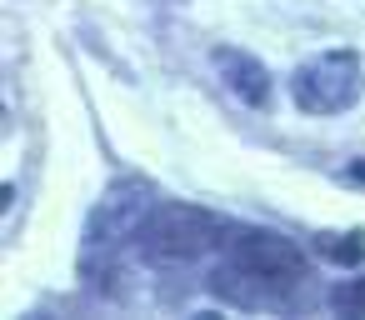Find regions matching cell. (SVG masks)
Wrapping results in <instances>:
<instances>
[{"instance_id": "2", "label": "cell", "mask_w": 365, "mask_h": 320, "mask_svg": "<svg viewBox=\"0 0 365 320\" xmlns=\"http://www.w3.org/2000/svg\"><path fill=\"white\" fill-rule=\"evenodd\" d=\"M215 245H225V220L200 210V205H155L140 230H135V250L145 265L175 270V265H195L200 255H210Z\"/></svg>"}, {"instance_id": "3", "label": "cell", "mask_w": 365, "mask_h": 320, "mask_svg": "<svg viewBox=\"0 0 365 320\" xmlns=\"http://www.w3.org/2000/svg\"><path fill=\"white\" fill-rule=\"evenodd\" d=\"M360 91H365V76L355 51H325L290 76V100L305 115H340L360 100Z\"/></svg>"}, {"instance_id": "7", "label": "cell", "mask_w": 365, "mask_h": 320, "mask_svg": "<svg viewBox=\"0 0 365 320\" xmlns=\"http://www.w3.org/2000/svg\"><path fill=\"white\" fill-rule=\"evenodd\" d=\"M330 305H335L340 315H365V275H360V280H340V285L330 290Z\"/></svg>"}, {"instance_id": "5", "label": "cell", "mask_w": 365, "mask_h": 320, "mask_svg": "<svg viewBox=\"0 0 365 320\" xmlns=\"http://www.w3.org/2000/svg\"><path fill=\"white\" fill-rule=\"evenodd\" d=\"M215 66H220L225 86H230L250 110L270 105V76H265V66H260L255 56H245V51H235V46H215Z\"/></svg>"}, {"instance_id": "1", "label": "cell", "mask_w": 365, "mask_h": 320, "mask_svg": "<svg viewBox=\"0 0 365 320\" xmlns=\"http://www.w3.org/2000/svg\"><path fill=\"white\" fill-rule=\"evenodd\" d=\"M305 285V255L275 230H245L225 240V260L210 275V290L235 310H285Z\"/></svg>"}, {"instance_id": "4", "label": "cell", "mask_w": 365, "mask_h": 320, "mask_svg": "<svg viewBox=\"0 0 365 320\" xmlns=\"http://www.w3.org/2000/svg\"><path fill=\"white\" fill-rule=\"evenodd\" d=\"M140 220H145V195H140V185H125V190H115V195H106V200L96 205V215H91V225H86V245L96 250V245L106 240V250H110L115 240L135 235Z\"/></svg>"}, {"instance_id": "6", "label": "cell", "mask_w": 365, "mask_h": 320, "mask_svg": "<svg viewBox=\"0 0 365 320\" xmlns=\"http://www.w3.org/2000/svg\"><path fill=\"white\" fill-rule=\"evenodd\" d=\"M315 250H320L325 260H335V265H360V260H365V235H360V230H350V235L325 230V235H315Z\"/></svg>"}]
</instances>
